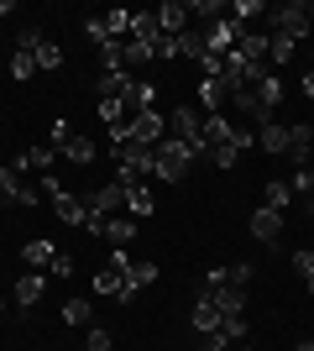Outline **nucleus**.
Wrapping results in <instances>:
<instances>
[{
  "mask_svg": "<svg viewBox=\"0 0 314 351\" xmlns=\"http://www.w3.org/2000/svg\"><path fill=\"white\" fill-rule=\"evenodd\" d=\"M84 346H90V351H110V330H100V325H90V336H84Z\"/></svg>",
  "mask_w": 314,
  "mask_h": 351,
  "instance_id": "nucleus-39",
  "label": "nucleus"
},
{
  "mask_svg": "<svg viewBox=\"0 0 314 351\" xmlns=\"http://www.w3.org/2000/svg\"><path fill=\"white\" fill-rule=\"evenodd\" d=\"M288 263H293V273H299V278H304V289H309V283H314V252H293Z\"/></svg>",
  "mask_w": 314,
  "mask_h": 351,
  "instance_id": "nucleus-33",
  "label": "nucleus"
},
{
  "mask_svg": "<svg viewBox=\"0 0 314 351\" xmlns=\"http://www.w3.org/2000/svg\"><path fill=\"white\" fill-rule=\"evenodd\" d=\"M205 351H231V341H225L220 330H209V336H205Z\"/></svg>",
  "mask_w": 314,
  "mask_h": 351,
  "instance_id": "nucleus-43",
  "label": "nucleus"
},
{
  "mask_svg": "<svg viewBox=\"0 0 314 351\" xmlns=\"http://www.w3.org/2000/svg\"><path fill=\"white\" fill-rule=\"evenodd\" d=\"M309 27H314V0H309Z\"/></svg>",
  "mask_w": 314,
  "mask_h": 351,
  "instance_id": "nucleus-46",
  "label": "nucleus"
},
{
  "mask_svg": "<svg viewBox=\"0 0 314 351\" xmlns=\"http://www.w3.org/2000/svg\"><path fill=\"white\" fill-rule=\"evenodd\" d=\"M31 73H37V58H31V53H16V58H11V79H16V84H27Z\"/></svg>",
  "mask_w": 314,
  "mask_h": 351,
  "instance_id": "nucleus-31",
  "label": "nucleus"
},
{
  "mask_svg": "<svg viewBox=\"0 0 314 351\" xmlns=\"http://www.w3.org/2000/svg\"><path fill=\"white\" fill-rule=\"evenodd\" d=\"M257 147H262V152H272V158H283V152H288V126H278V121L257 126Z\"/></svg>",
  "mask_w": 314,
  "mask_h": 351,
  "instance_id": "nucleus-13",
  "label": "nucleus"
},
{
  "mask_svg": "<svg viewBox=\"0 0 314 351\" xmlns=\"http://www.w3.org/2000/svg\"><path fill=\"white\" fill-rule=\"evenodd\" d=\"M84 37H90L94 47H110V43H116V37H110V32H105V21H100V16H94L90 27H84Z\"/></svg>",
  "mask_w": 314,
  "mask_h": 351,
  "instance_id": "nucleus-36",
  "label": "nucleus"
},
{
  "mask_svg": "<svg viewBox=\"0 0 314 351\" xmlns=\"http://www.w3.org/2000/svg\"><path fill=\"white\" fill-rule=\"evenodd\" d=\"M293 351H314V341H299V346H293Z\"/></svg>",
  "mask_w": 314,
  "mask_h": 351,
  "instance_id": "nucleus-45",
  "label": "nucleus"
},
{
  "mask_svg": "<svg viewBox=\"0 0 314 351\" xmlns=\"http://www.w3.org/2000/svg\"><path fill=\"white\" fill-rule=\"evenodd\" d=\"M231 100V95H225V84L220 79H199V105H205L209 116H220V105Z\"/></svg>",
  "mask_w": 314,
  "mask_h": 351,
  "instance_id": "nucleus-17",
  "label": "nucleus"
},
{
  "mask_svg": "<svg viewBox=\"0 0 314 351\" xmlns=\"http://www.w3.org/2000/svg\"><path fill=\"white\" fill-rule=\"evenodd\" d=\"M220 273H225V283H236V289L252 283V263H231V267H220Z\"/></svg>",
  "mask_w": 314,
  "mask_h": 351,
  "instance_id": "nucleus-35",
  "label": "nucleus"
},
{
  "mask_svg": "<svg viewBox=\"0 0 314 351\" xmlns=\"http://www.w3.org/2000/svg\"><path fill=\"white\" fill-rule=\"evenodd\" d=\"M120 63H126V73L142 69V63H152V43H136V37H126V43H120Z\"/></svg>",
  "mask_w": 314,
  "mask_h": 351,
  "instance_id": "nucleus-19",
  "label": "nucleus"
},
{
  "mask_svg": "<svg viewBox=\"0 0 314 351\" xmlns=\"http://www.w3.org/2000/svg\"><path fill=\"white\" fill-rule=\"evenodd\" d=\"M257 95H262V105H267V110H272V105L283 100V73H267V79L257 84Z\"/></svg>",
  "mask_w": 314,
  "mask_h": 351,
  "instance_id": "nucleus-27",
  "label": "nucleus"
},
{
  "mask_svg": "<svg viewBox=\"0 0 314 351\" xmlns=\"http://www.w3.org/2000/svg\"><path fill=\"white\" fill-rule=\"evenodd\" d=\"M74 126H68V121H53V147H58V152H63V147H68V142H74Z\"/></svg>",
  "mask_w": 314,
  "mask_h": 351,
  "instance_id": "nucleus-38",
  "label": "nucleus"
},
{
  "mask_svg": "<svg viewBox=\"0 0 314 351\" xmlns=\"http://www.w3.org/2000/svg\"><path fill=\"white\" fill-rule=\"evenodd\" d=\"M0 205H5V194H0Z\"/></svg>",
  "mask_w": 314,
  "mask_h": 351,
  "instance_id": "nucleus-47",
  "label": "nucleus"
},
{
  "mask_svg": "<svg viewBox=\"0 0 314 351\" xmlns=\"http://www.w3.org/2000/svg\"><path fill=\"white\" fill-rule=\"evenodd\" d=\"M0 309H5V299H0Z\"/></svg>",
  "mask_w": 314,
  "mask_h": 351,
  "instance_id": "nucleus-48",
  "label": "nucleus"
},
{
  "mask_svg": "<svg viewBox=\"0 0 314 351\" xmlns=\"http://www.w3.org/2000/svg\"><path fill=\"white\" fill-rule=\"evenodd\" d=\"M31 58H37V69H42V73H53V69H63V47L58 43H42Z\"/></svg>",
  "mask_w": 314,
  "mask_h": 351,
  "instance_id": "nucleus-24",
  "label": "nucleus"
},
{
  "mask_svg": "<svg viewBox=\"0 0 314 351\" xmlns=\"http://www.w3.org/2000/svg\"><path fill=\"white\" fill-rule=\"evenodd\" d=\"M42 43H47L42 27H21V32H16V53H37Z\"/></svg>",
  "mask_w": 314,
  "mask_h": 351,
  "instance_id": "nucleus-30",
  "label": "nucleus"
},
{
  "mask_svg": "<svg viewBox=\"0 0 314 351\" xmlns=\"http://www.w3.org/2000/svg\"><path fill=\"white\" fill-rule=\"evenodd\" d=\"M194 330H199V336H209V330H220V309L209 304L205 293H199V304H194Z\"/></svg>",
  "mask_w": 314,
  "mask_h": 351,
  "instance_id": "nucleus-20",
  "label": "nucleus"
},
{
  "mask_svg": "<svg viewBox=\"0 0 314 351\" xmlns=\"http://www.w3.org/2000/svg\"><path fill=\"white\" fill-rule=\"evenodd\" d=\"M90 299H68V304H63V325H84V330H90Z\"/></svg>",
  "mask_w": 314,
  "mask_h": 351,
  "instance_id": "nucleus-22",
  "label": "nucleus"
},
{
  "mask_svg": "<svg viewBox=\"0 0 314 351\" xmlns=\"http://www.w3.org/2000/svg\"><path fill=\"white\" fill-rule=\"evenodd\" d=\"M293 168H309V158H314V126H288V152H283Z\"/></svg>",
  "mask_w": 314,
  "mask_h": 351,
  "instance_id": "nucleus-7",
  "label": "nucleus"
},
{
  "mask_svg": "<svg viewBox=\"0 0 314 351\" xmlns=\"http://www.w3.org/2000/svg\"><path fill=\"white\" fill-rule=\"evenodd\" d=\"M42 293H47V278H42V273H21V278H16V304H21V309L42 304Z\"/></svg>",
  "mask_w": 314,
  "mask_h": 351,
  "instance_id": "nucleus-11",
  "label": "nucleus"
},
{
  "mask_svg": "<svg viewBox=\"0 0 314 351\" xmlns=\"http://www.w3.org/2000/svg\"><path fill=\"white\" fill-rule=\"evenodd\" d=\"M53 257H58L53 241H27V247H21V263L27 267H53Z\"/></svg>",
  "mask_w": 314,
  "mask_h": 351,
  "instance_id": "nucleus-18",
  "label": "nucleus"
},
{
  "mask_svg": "<svg viewBox=\"0 0 314 351\" xmlns=\"http://www.w3.org/2000/svg\"><path fill=\"white\" fill-rule=\"evenodd\" d=\"M288 205H293V189H288L283 178H267V184H262V210H278V215H283Z\"/></svg>",
  "mask_w": 314,
  "mask_h": 351,
  "instance_id": "nucleus-15",
  "label": "nucleus"
},
{
  "mask_svg": "<svg viewBox=\"0 0 314 351\" xmlns=\"http://www.w3.org/2000/svg\"><path fill=\"white\" fill-rule=\"evenodd\" d=\"M126 205V189H120L116 178H110V184H100V189L90 194V199H84V210H90V231H100L105 220L116 215V210Z\"/></svg>",
  "mask_w": 314,
  "mask_h": 351,
  "instance_id": "nucleus-3",
  "label": "nucleus"
},
{
  "mask_svg": "<svg viewBox=\"0 0 314 351\" xmlns=\"http://www.w3.org/2000/svg\"><path fill=\"white\" fill-rule=\"evenodd\" d=\"M53 278H74V257H68V252L53 257Z\"/></svg>",
  "mask_w": 314,
  "mask_h": 351,
  "instance_id": "nucleus-41",
  "label": "nucleus"
},
{
  "mask_svg": "<svg viewBox=\"0 0 314 351\" xmlns=\"http://www.w3.org/2000/svg\"><path fill=\"white\" fill-rule=\"evenodd\" d=\"M152 58H179V43H173V37H157V43H152Z\"/></svg>",
  "mask_w": 314,
  "mask_h": 351,
  "instance_id": "nucleus-40",
  "label": "nucleus"
},
{
  "mask_svg": "<svg viewBox=\"0 0 314 351\" xmlns=\"http://www.w3.org/2000/svg\"><path fill=\"white\" fill-rule=\"evenodd\" d=\"M299 89H304V100H314V69H309V73L299 79Z\"/></svg>",
  "mask_w": 314,
  "mask_h": 351,
  "instance_id": "nucleus-44",
  "label": "nucleus"
},
{
  "mask_svg": "<svg viewBox=\"0 0 314 351\" xmlns=\"http://www.w3.org/2000/svg\"><path fill=\"white\" fill-rule=\"evenodd\" d=\"M241 37H246V32H241L236 21H231V16H220L215 27H205V53H215V58H225V53H231V47H236Z\"/></svg>",
  "mask_w": 314,
  "mask_h": 351,
  "instance_id": "nucleus-5",
  "label": "nucleus"
},
{
  "mask_svg": "<svg viewBox=\"0 0 314 351\" xmlns=\"http://www.w3.org/2000/svg\"><path fill=\"white\" fill-rule=\"evenodd\" d=\"M252 236L272 247V241L283 236V215H278V210H262V205H257V215H252Z\"/></svg>",
  "mask_w": 314,
  "mask_h": 351,
  "instance_id": "nucleus-12",
  "label": "nucleus"
},
{
  "mask_svg": "<svg viewBox=\"0 0 314 351\" xmlns=\"http://www.w3.org/2000/svg\"><path fill=\"white\" fill-rule=\"evenodd\" d=\"M0 194H5V205H37V194H31V184H21V173L16 168H0Z\"/></svg>",
  "mask_w": 314,
  "mask_h": 351,
  "instance_id": "nucleus-9",
  "label": "nucleus"
},
{
  "mask_svg": "<svg viewBox=\"0 0 314 351\" xmlns=\"http://www.w3.org/2000/svg\"><path fill=\"white\" fill-rule=\"evenodd\" d=\"M220 0H189V16H199V21H209V27H215V21H220Z\"/></svg>",
  "mask_w": 314,
  "mask_h": 351,
  "instance_id": "nucleus-29",
  "label": "nucleus"
},
{
  "mask_svg": "<svg viewBox=\"0 0 314 351\" xmlns=\"http://www.w3.org/2000/svg\"><path fill=\"white\" fill-rule=\"evenodd\" d=\"M94 89H100V100H131L136 79H131L126 69H110V73H100V79H94Z\"/></svg>",
  "mask_w": 314,
  "mask_h": 351,
  "instance_id": "nucleus-8",
  "label": "nucleus"
},
{
  "mask_svg": "<svg viewBox=\"0 0 314 351\" xmlns=\"http://www.w3.org/2000/svg\"><path fill=\"white\" fill-rule=\"evenodd\" d=\"M241 351H252V346H241Z\"/></svg>",
  "mask_w": 314,
  "mask_h": 351,
  "instance_id": "nucleus-49",
  "label": "nucleus"
},
{
  "mask_svg": "<svg viewBox=\"0 0 314 351\" xmlns=\"http://www.w3.org/2000/svg\"><path fill=\"white\" fill-rule=\"evenodd\" d=\"M272 32H278V37H293V43H304V37H309V5H304V0H288V5H278V11H272Z\"/></svg>",
  "mask_w": 314,
  "mask_h": 351,
  "instance_id": "nucleus-4",
  "label": "nucleus"
},
{
  "mask_svg": "<svg viewBox=\"0 0 314 351\" xmlns=\"http://www.w3.org/2000/svg\"><path fill=\"white\" fill-rule=\"evenodd\" d=\"M116 289H120V273L100 267V273H94V293H116Z\"/></svg>",
  "mask_w": 314,
  "mask_h": 351,
  "instance_id": "nucleus-37",
  "label": "nucleus"
},
{
  "mask_svg": "<svg viewBox=\"0 0 314 351\" xmlns=\"http://www.w3.org/2000/svg\"><path fill=\"white\" fill-rule=\"evenodd\" d=\"M168 132L179 136V142H189V147H194V158L205 152V147H199V136H205V121H199L194 110H189V105H179V110L168 116Z\"/></svg>",
  "mask_w": 314,
  "mask_h": 351,
  "instance_id": "nucleus-6",
  "label": "nucleus"
},
{
  "mask_svg": "<svg viewBox=\"0 0 314 351\" xmlns=\"http://www.w3.org/2000/svg\"><path fill=\"white\" fill-rule=\"evenodd\" d=\"M126 210H131V220H147L152 210H157V205H152V189H147V184H131V189H126Z\"/></svg>",
  "mask_w": 314,
  "mask_h": 351,
  "instance_id": "nucleus-16",
  "label": "nucleus"
},
{
  "mask_svg": "<svg viewBox=\"0 0 314 351\" xmlns=\"http://www.w3.org/2000/svg\"><path fill=\"white\" fill-rule=\"evenodd\" d=\"M220 336L231 341V346H241V341H246V315H220Z\"/></svg>",
  "mask_w": 314,
  "mask_h": 351,
  "instance_id": "nucleus-23",
  "label": "nucleus"
},
{
  "mask_svg": "<svg viewBox=\"0 0 314 351\" xmlns=\"http://www.w3.org/2000/svg\"><path fill=\"white\" fill-rule=\"evenodd\" d=\"M189 162H194V147L179 142V136H163V142H157V152H152V173L163 178V184H183Z\"/></svg>",
  "mask_w": 314,
  "mask_h": 351,
  "instance_id": "nucleus-2",
  "label": "nucleus"
},
{
  "mask_svg": "<svg viewBox=\"0 0 314 351\" xmlns=\"http://www.w3.org/2000/svg\"><path fill=\"white\" fill-rule=\"evenodd\" d=\"M136 293H142V289H136V283H131V278H120V289H116V299H120V304H131Z\"/></svg>",
  "mask_w": 314,
  "mask_h": 351,
  "instance_id": "nucleus-42",
  "label": "nucleus"
},
{
  "mask_svg": "<svg viewBox=\"0 0 314 351\" xmlns=\"http://www.w3.org/2000/svg\"><path fill=\"white\" fill-rule=\"evenodd\" d=\"M199 147H205V158L215 162V168H236L241 152L257 147V132H236L225 116H205V136H199Z\"/></svg>",
  "mask_w": 314,
  "mask_h": 351,
  "instance_id": "nucleus-1",
  "label": "nucleus"
},
{
  "mask_svg": "<svg viewBox=\"0 0 314 351\" xmlns=\"http://www.w3.org/2000/svg\"><path fill=\"white\" fill-rule=\"evenodd\" d=\"M157 27H163V37H179V32H189V5H183V0H168V5H157Z\"/></svg>",
  "mask_w": 314,
  "mask_h": 351,
  "instance_id": "nucleus-10",
  "label": "nucleus"
},
{
  "mask_svg": "<svg viewBox=\"0 0 314 351\" xmlns=\"http://www.w3.org/2000/svg\"><path fill=\"white\" fill-rule=\"evenodd\" d=\"M126 278L136 283V289H147V283H157V263H131V273Z\"/></svg>",
  "mask_w": 314,
  "mask_h": 351,
  "instance_id": "nucleus-34",
  "label": "nucleus"
},
{
  "mask_svg": "<svg viewBox=\"0 0 314 351\" xmlns=\"http://www.w3.org/2000/svg\"><path fill=\"white\" fill-rule=\"evenodd\" d=\"M173 43H179V58H199L205 53V32H179Z\"/></svg>",
  "mask_w": 314,
  "mask_h": 351,
  "instance_id": "nucleus-26",
  "label": "nucleus"
},
{
  "mask_svg": "<svg viewBox=\"0 0 314 351\" xmlns=\"http://www.w3.org/2000/svg\"><path fill=\"white\" fill-rule=\"evenodd\" d=\"M100 236L110 241V247H131V241H136V220H120V215H110V220L100 226Z\"/></svg>",
  "mask_w": 314,
  "mask_h": 351,
  "instance_id": "nucleus-14",
  "label": "nucleus"
},
{
  "mask_svg": "<svg viewBox=\"0 0 314 351\" xmlns=\"http://www.w3.org/2000/svg\"><path fill=\"white\" fill-rule=\"evenodd\" d=\"M262 11H267L262 0H236V5H231V21H236V27L246 32V21H252V16H262Z\"/></svg>",
  "mask_w": 314,
  "mask_h": 351,
  "instance_id": "nucleus-25",
  "label": "nucleus"
},
{
  "mask_svg": "<svg viewBox=\"0 0 314 351\" xmlns=\"http://www.w3.org/2000/svg\"><path fill=\"white\" fill-rule=\"evenodd\" d=\"M288 189H293V199H314V173H309V168H299V173L288 178Z\"/></svg>",
  "mask_w": 314,
  "mask_h": 351,
  "instance_id": "nucleus-32",
  "label": "nucleus"
},
{
  "mask_svg": "<svg viewBox=\"0 0 314 351\" xmlns=\"http://www.w3.org/2000/svg\"><path fill=\"white\" fill-rule=\"evenodd\" d=\"M293 47H299L293 37H278V32L267 37V58H272V69H278V73H283V63L293 58Z\"/></svg>",
  "mask_w": 314,
  "mask_h": 351,
  "instance_id": "nucleus-21",
  "label": "nucleus"
},
{
  "mask_svg": "<svg viewBox=\"0 0 314 351\" xmlns=\"http://www.w3.org/2000/svg\"><path fill=\"white\" fill-rule=\"evenodd\" d=\"M63 158H68V162H79V168H84V162H94V142H84V136H74V142L63 147Z\"/></svg>",
  "mask_w": 314,
  "mask_h": 351,
  "instance_id": "nucleus-28",
  "label": "nucleus"
}]
</instances>
